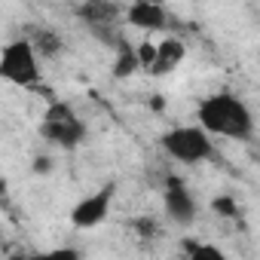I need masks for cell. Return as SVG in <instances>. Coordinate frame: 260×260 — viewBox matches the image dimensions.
<instances>
[{
    "mask_svg": "<svg viewBox=\"0 0 260 260\" xmlns=\"http://www.w3.org/2000/svg\"><path fill=\"white\" fill-rule=\"evenodd\" d=\"M77 19H80L89 31L116 28L119 19H125V10H122L119 4H107V0H89V4L77 7Z\"/></svg>",
    "mask_w": 260,
    "mask_h": 260,
    "instance_id": "cell-7",
    "label": "cell"
},
{
    "mask_svg": "<svg viewBox=\"0 0 260 260\" xmlns=\"http://www.w3.org/2000/svg\"><path fill=\"white\" fill-rule=\"evenodd\" d=\"M113 196H116V184L107 181L98 190H92L89 196H83L74 208H71V223L77 230H95L107 220L110 208H113Z\"/></svg>",
    "mask_w": 260,
    "mask_h": 260,
    "instance_id": "cell-5",
    "label": "cell"
},
{
    "mask_svg": "<svg viewBox=\"0 0 260 260\" xmlns=\"http://www.w3.org/2000/svg\"><path fill=\"white\" fill-rule=\"evenodd\" d=\"M211 211H217L220 217H236L239 214V205L233 196H214L211 199Z\"/></svg>",
    "mask_w": 260,
    "mask_h": 260,
    "instance_id": "cell-15",
    "label": "cell"
},
{
    "mask_svg": "<svg viewBox=\"0 0 260 260\" xmlns=\"http://www.w3.org/2000/svg\"><path fill=\"white\" fill-rule=\"evenodd\" d=\"M0 77L13 86H37L43 80L40 74V52L28 37L10 40L0 52Z\"/></svg>",
    "mask_w": 260,
    "mask_h": 260,
    "instance_id": "cell-4",
    "label": "cell"
},
{
    "mask_svg": "<svg viewBox=\"0 0 260 260\" xmlns=\"http://www.w3.org/2000/svg\"><path fill=\"white\" fill-rule=\"evenodd\" d=\"M125 22L138 31H162L169 28V10L153 0H138V4L125 7Z\"/></svg>",
    "mask_w": 260,
    "mask_h": 260,
    "instance_id": "cell-8",
    "label": "cell"
},
{
    "mask_svg": "<svg viewBox=\"0 0 260 260\" xmlns=\"http://www.w3.org/2000/svg\"><path fill=\"white\" fill-rule=\"evenodd\" d=\"M31 260H83V251L74 248V245H64V248L37 251V254H31Z\"/></svg>",
    "mask_w": 260,
    "mask_h": 260,
    "instance_id": "cell-13",
    "label": "cell"
},
{
    "mask_svg": "<svg viewBox=\"0 0 260 260\" xmlns=\"http://www.w3.org/2000/svg\"><path fill=\"white\" fill-rule=\"evenodd\" d=\"M135 71H141V61H138V49L132 46H122L116 49V64H113V77H132Z\"/></svg>",
    "mask_w": 260,
    "mask_h": 260,
    "instance_id": "cell-11",
    "label": "cell"
},
{
    "mask_svg": "<svg viewBox=\"0 0 260 260\" xmlns=\"http://www.w3.org/2000/svg\"><path fill=\"white\" fill-rule=\"evenodd\" d=\"M187 260H230L220 245L211 242H187Z\"/></svg>",
    "mask_w": 260,
    "mask_h": 260,
    "instance_id": "cell-12",
    "label": "cell"
},
{
    "mask_svg": "<svg viewBox=\"0 0 260 260\" xmlns=\"http://www.w3.org/2000/svg\"><path fill=\"white\" fill-rule=\"evenodd\" d=\"M159 147L181 166H202L214 156V138L202 125H172L159 138Z\"/></svg>",
    "mask_w": 260,
    "mask_h": 260,
    "instance_id": "cell-3",
    "label": "cell"
},
{
    "mask_svg": "<svg viewBox=\"0 0 260 260\" xmlns=\"http://www.w3.org/2000/svg\"><path fill=\"white\" fill-rule=\"evenodd\" d=\"M187 58V46L181 37H166L162 43H156V64L150 71V77H166L175 74L181 68V61Z\"/></svg>",
    "mask_w": 260,
    "mask_h": 260,
    "instance_id": "cell-9",
    "label": "cell"
},
{
    "mask_svg": "<svg viewBox=\"0 0 260 260\" xmlns=\"http://www.w3.org/2000/svg\"><path fill=\"white\" fill-rule=\"evenodd\" d=\"M162 208H166V217L178 226H190L199 214V202L181 178H169V184L162 190Z\"/></svg>",
    "mask_w": 260,
    "mask_h": 260,
    "instance_id": "cell-6",
    "label": "cell"
},
{
    "mask_svg": "<svg viewBox=\"0 0 260 260\" xmlns=\"http://www.w3.org/2000/svg\"><path fill=\"white\" fill-rule=\"evenodd\" d=\"M37 132L58 150H77L86 141V122L68 101H52L37 122Z\"/></svg>",
    "mask_w": 260,
    "mask_h": 260,
    "instance_id": "cell-2",
    "label": "cell"
},
{
    "mask_svg": "<svg viewBox=\"0 0 260 260\" xmlns=\"http://www.w3.org/2000/svg\"><path fill=\"white\" fill-rule=\"evenodd\" d=\"M196 125H202L211 138L226 141H254L257 122L251 107L233 92H211L196 104Z\"/></svg>",
    "mask_w": 260,
    "mask_h": 260,
    "instance_id": "cell-1",
    "label": "cell"
},
{
    "mask_svg": "<svg viewBox=\"0 0 260 260\" xmlns=\"http://www.w3.org/2000/svg\"><path fill=\"white\" fill-rule=\"evenodd\" d=\"M7 260H31V254H10Z\"/></svg>",
    "mask_w": 260,
    "mask_h": 260,
    "instance_id": "cell-16",
    "label": "cell"
},
{
    "mask_svg": "<svg viewBox=\"0 0 260 260\" xmlns=\"http://www.w3.org/2000/svg\"><path fill=\"white\" fill-rule=\"evenodd\" d=\"M138 49V61H141V71H153V64H156V43H150V40H144V43H138L135 46Z\"/></svg>",
    "mask_w": 260,
    "mask_h": 260,
    "instance_id": "cell-14",
    "label": "cell"
},
{
    "mask_svg": "<svg viewBox=\"0 0 260 260\" xmlns=\"http://www.w3.org/2000/svg\"><path fill=\"white\" fill-rule=\"evenodd\" d=\"M31 43H34V49L40 52V55H49V58H55L58 52H61V37L55 34V31H49V28H34L31 34H25Z\"/></svg>",
    "mask_w": 260,
    "mask_h": 260,
    "instance_id": "cell-10",
    "label": "cell"
}]
</instances>
